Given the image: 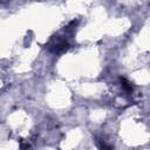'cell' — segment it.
<instances>
[{
  "instance_id": "cell-1",
  "label": "cell",
  "mask_w": 150,
  "mask_h": 150,
  "mask_svg": "<svg viewBox=\"0 0 150 150\" xmlns=\"http://www.w3.org/2000/svg\"><path fill=\"white\" fill-rule=\"evenodd\" d=\"M69 48V45H68V42H66L64 40H59L56 43H54L53 45V47L49 49L50 52H53V53H62V52H66L67 49Z\"/></svg>"
},
{
  "instance_id": "cell-2",
  "label": "cell",
  "mask_w": 150,
  "mask_h": 150,
  "mask_svg": "<svg viewBox=\"0 0 150 150\" xmlns=\"http://www.w3.org/2000/svg\"><path fill=\"white\" fill-rule=\"evenodd\" d=\"M121 83H122V87L124 90L127 91H132V84L127 80V79H121Z\"/></svg>"
}]
</instances>
